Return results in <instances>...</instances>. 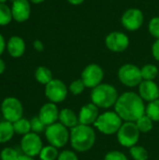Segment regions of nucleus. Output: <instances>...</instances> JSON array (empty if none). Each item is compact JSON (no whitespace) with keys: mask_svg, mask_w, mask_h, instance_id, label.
Listing matches in <instances>:
<instances>
[{"mask_svg":"<svg viewBox=\"0 0 159 160\" xmlns=\"http://www.w3.org/2000/svg\"><path fill=\"white\" fill-rule=\"evenodd\" d=\"M81 79L86 88L93 89L102 83L104 79V70L97 64H89L82 71Z\"/></svg>","mask_w":159,"mask_h":160,"instance_id":"10","label":"nucleus"},{"mask_svg":"<svg viewBox=\"0 0 159 160\" xmlns=\"http://www.w3.org/2000/svg\"><path fill=\"white\" fill-rule=\"evenodd\" d=\"M35 79L37 80V82L38 83L46 85L53 78H52V73L50 68L43 67V66H40L35 71Z\"/></svg>","mask_w":159,"mask_h":160,"instance_id":"21","label":"nucleus"},{"mask_svg":"<svg viewBox=\"0 0 159 160\" xmlns=\"http://www.w3.org/2000/svg\"><path fill=\"white\" fill-rule=\"evenodd\" d=\"M79 124L85 126H94L99 116V108L90 102L81 107L79 113Z\"/></svg>","mask_w":159,"mask_h":160,"instance_id":"14","label":"nucleus"},{"mask_svg":"<svg viewBox=\"0 0 159 160\" xmlns=\"http://www.w3.org/2000/svg\"><path fill=\"white\" fill-rule=\"evenodd\" d=\"M129 155L133 160H148L149 158L147 149L138 144L129 148Z\"/></svg>","mask_w":159,"mask_h":160,"instance_id":"25","label":"nucleus"},{"mask_svg":"<svg viewBox=\"0 0 159 160\" xmlns=\"http://www.w3.org/2000/svg\"><path fill=\"white\" fill-rule=\"evenodd\" d=\"M152 54L154 58L159 62V39H157L152 46Z\"/></svg>","mask_w":159,"mask_h":160,"instance_id":"35","label":"nucleus"},{"mask_svg":"<svg viewBox=\"0 0 159 160\" xmlns=\"http://www.w3.org/2000/svg\"><path fill=\"white\" fill-rule=\"evenodd\" d=\"M59 112H60V111L58 110L57 105L55 103L49 101L41 106L37 116L45 124V126L48 127L50 125H52V124L58 122Z\"/></svg>","mask_w":159,"mask_h":160,"instance_id":"15","label":"nucleus"},{"mask_svg":"<svg viewBox=\"0 0 159 160\" xmlns=\"http://www.w3.org/2000/svg\"><path fill=\"white\" fill-rule=\"evenodd\" d=\"M141 134L135 122H124L116 133V138L121 146L131 148L138 144Z\"/></svg>","mask_w":159,"mask_h":160,"instance_id":"6","label":"nucleus"},{"mask_svg":"<svg viewBox=\"0 0 159 160\" xmlns=\"http://www.w3.org/2000/svg\"><path fill=\"white\" fill-rule=\"evenodd\" d=\"M135 123H136L141 133H148L154 128V121L146 114H144L143 116L139 118Z\"/></svg>","mask_w":159,"mask_h":160,"instance_id":"26","label":"nucleus"},{"mask_svg":"<svg viewBox=\"0 0 159 160\" xmlns=\"http://www.w3.org/2000/svg\"><path fill=\"white\" fill-rule=\"evenodd\" d=\"M96 130L92 126L79 124L69 129V143L75 152L84 153L91 150L96 143Z\"/></svg>","mask_w":159,"mask_h":160,"instance_id":"2","label":"nucleus"},{"mask_svg":"<svg viewBox=\"0 0 159 160\" xmlns=\"http://www.w3.org/2000/svg\"><path fill=\"white\" fill-rule=\"evenodd\" d=\"M5 69H6V64H5V62L0 58V75L5 71Z\"/></svg>","mask_w":159,"mask_h":160,"instance_id":"39","label":"nucleus"},{"mask_svg":"<svg viewBox=\"0 0 159 160\" xmlns=\"http://www.w3.org/2000/svg\"><path fill=\"white\" fill-rule=\"evenodd\" d=\"M14 134L15 131L12 123L6 120L0 122V143H6L9 142Z\"/></svg>","mask_w":159,"mask_h":160,"instance_id":"20","label":"nucleus"},{"mask_svg":"<svg viewBox=\"0 0 159 160\" xmlns=\"http://www.w3.org/2000/svg\"><path fill=\"white\" fill-rule=\"evenodd\" d=\"M113 108L124 122H136L145 114L146 105L138 93L127 91L119 95Z\"/></svg>","mask_w":159,"mask_h":160,"instance_id":"1","label":"nucleus"},{"mask_svg":"<svg viewBox=\"0 0 159 160\" xmlns=\"http://www.w3.org/2000/svg\"><path fill=\"white\" fill-rule=\"evenodd\" d=\"M12 19L11 8L6 4H0V25L4 26L8 24Z\"/></svg>","mask_w":159,"mask_h":160,"instance_id":"28","label":"nucleus"},{"mask_svg":"<svg viewBox=\"0 0 159 160\" xmlns=\"http://www.w3.org/2000/svg\"><path fill=\"white\" fill-rule=\"evenodd\" d=\"M6 1H7V0H0V4H5Z\"/></svg>","mask_w":159,"mask_h":160,"instance_id":"42","label":"nucleus"},{"mask_svg":"<svg viewBox=\"0 0 159 160\" xmlns=\"http://www.w3.org/2000/svg\"><path fill=\"white\" fill-rule=\"evenodd\" d=\"M15 134L24 136L31 132V123L25 118H21L16 122L12 123Z\"/></svg>","mask_w":159,"mask_h":160,"instance_id":"23","label":"nucleus"},{"mask_svg":"<svg viewBox=\"0 0 159 160\" xmlns=\"http://www.w3.org/2000/svg\"><path fill=\"white\" fill-rule=\"evenodd\" d=\"M13 1H14V0H13Z\"/></svg>","mask_w":159,"mask_h":160,"instance_id":"43","label":"nucleus"},{"mask_svg":"<svg viewBox=\"0 0 159 160\" xmlns=\"http://www.w3.org/2000/svg\"><path fill=\"white\" fill-rule=\"evenodd\" d=\"M12 18L18 22H23L30 17L31 7L28 0H14L11 7Z\"/></svg>","mask_w":159,"mask_h":160,"instance_id":"17","label":"nucleus"},{"mask_svg":"<svg viewBox=\"0 0 159 160\" xmlns=\"http://www.w3.org/2000/svg\"><path fill=\"white\" fill-rule=\"evenodd\" d=\"M117 77L119 82L128 88L137 87L143 81L141 68L134 64H125L121 66L118 69Z\"/></svg>","mask_w":159,"mask_h":160,"instance_id":"7","label":"nucleus"},{"mask_svg":"<svg viewBox=\"0 0 159 160\" xmlns=\"http://www.w3.org/2000/svg\"><path fill=\"white\" fill-rule=\"evenodd\" d=\"M21 154L11 147H5L0 153V159L1 160H17Z\"/></svg>","mask_w":159,"mask_h":160,"instance_id":"29","label":"nucleus"},{"mask_svg":"<svg viewBox=\"0 0 159 160\" xmlns=\"http://www.w3.org/2000/svg\"><path fill=\"white\" fill-rule=\"evenodd\" d=\"M83 1H84V0H67L68 3H70L71 5H75V6L81 5Z\"/></svg>","mask_w":159,"mask_h":160,"instance_id":"40","label":"nucleus"},{"mask_svg":"<svg viewBox=\"0 0 159 160\" xmlns=\"http://www.w3.org/2000/svg\"><path fill=\"white\" fill-rule=\"evenodd\" d=\"M58 156H59L58 148L49 144L43 146L38 157L40 160H57Z\"/></svg>","mask_w":159,"mask_h":160,"instance_id":"24","label":"nucleus"},{"mask_svg":"<svg viewBox=\"0 0 159 160\" xmlns=\"http://www.w3.org/2000/svg\"><path fill=\"white\" fill-rule=\"evenodd\" d=\"M30 123H31V132H34V133H37V134L44 132L46 128H47L45 126V124L39 119L38 116L33 117L30 120Z\"/></svg>","mask_w":159,"mask_h":160,"instance_id":"31","label":"nucleus"},{"mask_svg":"<svg viewBox=\"0 0 159 160\" xmlns=\"http://www.w3.org/2000/svg\"><path fill=\"white\" fill-rule=\"evenodd\" d=\"M105 44L110 51L113 52H122L128 48L129 38L125 33L114 31L106 37Z\"/></svg>","mask_w":159,"mask_h":160,"instance_id":"13","label":"nucleus"},{"mask_svg":"<svg viewBox=\"0 0 159 160\" xmlns=\"http://www.w3.org/2000/svg\"><path fill=\"white\" fill-rule=\"evenodd\" d=\"M143 13L141 9L131 8L124 12L121 18L123 26L128 31H136L141 28L143 23Z\"/></svg>","mask_w":159,"mask_h":160,"instance_id":"12","label":"nucleus"},{"mask_svg":"<svg viewBox=\"0 0 159 160\" xmlns=\"http://www.w3.org/2000/svg\"><path fill=\"white\" fill-rule=\"evenodd\" d=\"M119 94L117 89L110 83H100L93 88L90 94L91 102L99 109H110L114 107Z\"/></svg>","mask_w":159,"mask_h":160,"instance_id":"3","label":"nucleus"},{"mask_svg":"<svg viewBox=\"0 0 159 160\" xmlns=\"http://www.w3.org/2000/svg\"><path fill=\"white\" fill-rule=\"evenodd\" d=\"M1 112L6 121L10 123H14L17 120L22 118L23 114V107L22 102L14 98V97H7L3 99L1 103Z\"/></svg>","mask_w":159,"mask_h":160,"instance_id":"8","label":"nucleus"},{"mask_svg":"<svg viewBox=\"0 0 159 160\" xmlns=\"http://www.w3.org/2000/svg\"><path fill=\"white\" fill-rule=\"evenodd\" d=\"M142 76L143 81H155V79L159 76V69L156 65L146 64L142 68Z\"/></svg>","mask_w":159,"mask_h":160,"instance_id":"22","label":"nucleus"},{"mask_svg":"<svg viewBox=\"0 0 159 160\" xmlns=\"http://www.w3.org/2000/svg\"><path fill=\"white\" fill-rule=\"evenodd\" d=\"M148 30L154 38L159 39V17H154L151 19L148 24Z\"/></svg>","mask_w":159,"mask_h":160,"instance_id":"32","label":"nucleus"},{"mask_svg":"<svg viewBox=\"0 0 159 160\" xmlns=\"http://www.w3.org/2000/svg\"><path fill=\"white\" fill-rule=\"evenodd\" d=\"M32 3H34V4H39V3H42V2H44L45 0H30Z\"/></svg>","mask_w":159,"mask_h":160,"instance_id":"41","label":"nucleus"},{"mask_svg":"<svg viewBox=\"0 0 159 160\" xmlns=\"http://www.w3.org/2000/svg\"><path fill=\"white\" fill-rule=\"evenodd\" d=\"M6 46H7V44H6L5 38H4V37L0 34V55L4 52Z\"/></svg>","mask_w":159,"mask_h":160,"instance_id":"37","label":"nucleus"},{"mask_svg":"<svg viewBox=\"0 0 159 160\" xmlns=\"http://www.w3.org/2000/svg\"><path fill=\"white\" fill-rule=\"evenodd\" d=\"M45 138L50 145L56 148H62L69 142V130L61 123L56 122L46 128Z\"/></svg>","mask_w":159,"mask_h":160,"instance_id":"5","label":"nucleus"},{"mask_svg":"<svg viewBox=\"0 0 159 160\" xmlns=\"http://www.w3.org/2000/svg\"><path fill=\"white\" fill-rule=\"evenodd\" d=\"M20 147L23 155L35 158L39 156V153L43 148V142L38 134L30 132L22 136L20 142Z\"/></svg>","mask_w":159,"mask_h":160,"instance_id":"11","label":"nucleus"},{"mask_svg":"<svg viewBox=\"0 0 159 160\" xmlns=\"http://www.w3.org/2000/svg\"><path fill=\"white\" fill-rule=\"evenodd\" d=\"M44 92L50 102L57 104L66 100L68 94V88L63 81L59 79H52L45 85Z\"/></svg>","mask_w":159,"mask_h":160,"instance_id":"9","label":"nucleus"},{"mask_svg":"<svg viewBox=\"0 0 159 160\" xmlns=\"http://www.w3.org/2000/svg\"><path fill=\"white\" fill-rule=\"evenodd\" d=\"M145 114L149 116L154 122H159V98L149 102L146 105Z\"/></svg>","mask_w":159,"mask_h":160,"instance_id":"27","label":"nucleus"},{"mask_svg":"<svg viewBox=\"0 0 159 160\" xmlns=\"http://www.w3.org/2000/svg\"><path fill=\"white\" fill-rule=\"evenodd\" d=\"M123 123L124 121L114 111H106L99 114L93 127L101 134L111 136L118 132Z\"/></svg>","mask_w":159,"mask_h":160,"instance_id":"4","label":"nucleus"},{"mask_svg":"<svg viewBox=\"0 0 159 160\" xmlns=\"http://www.w3.org/2000/svg\"><path fill=\"white\" fill-rule=\"evenodd\" d=\"M85 85L83 83V82L82 81V79H78V80H74L68 86V90L69 92L74 95V96H79L81 95L84 89H85Z\"/></svg>","mask_w":159,"mask_h":160,"instance_id":"30","label":"nucleus"},{"mask_svg":"<svg viewBox=\"0 0 159 160\" xmlns=\"http://www.w3.org/2000/svg\"><path fill=\"white\" fill-rule=\"evenodd\" d=\"M17 160H36L34 158H31V157H28V156H25L23 154H21L20 157L18 158Z\"/></svg>","mask_w":159,"mask_h":160,"instance_id":"38","label":"nucleus"},{"mask_svg":"<svg viewBox=\"0 0 159 160\" xmlns=\"http://www.w3.org/2000/svg\"><path fill=\"white\" fill-rule=\"evenodd\" d=\"M138 88V94L144 102L149 103L159 98V86L155 81H142Z\"/></svg>","mask_w":159,"mask_h":160,"instance_id":"16","label":"nucleus"},{"mask_svg":"<svg viewBox=\"0 0 159 160\" xmlns=\"http://www.w3.org/2000/svg\"><path fill=\"white\" fill-rule=\"evenodd\" d=\"M58 122L68 129H71L79 125V116L72 109L64 108L59 112Z\"/></svg>","mask_w":159,"mask_h":160,"instance_id":"19","label":"nucleus"},{"mask_svg":"<svg viewBox=\"0 0 159 160\" xmlns=\"http://www.w3.org/2000/svg\"><path fill=\"white\" fill-rule=\"evenodd\" d=\"M33 46H34L35 50H36V51H37V52H42V51L44 50V45H43L42 41L38 40V39H37V40H35V41H34Z\"/></svg>","mask_w":159,"mask_h":160,"instance_id":"36","label":"nucleus"},{"mask_svg":"<svg viewBox=\"0 0 159 160\" xmlns=\"http://www.w3.org/2000/svg\"><path fill=\"white\" fill-rule=\"evenodd\" d=\"M7 49L11 57L14 58L21 57L25 52L24 40L18 36L11 37L7 43Z\"/></svg>","mask_w":159,"mask_h":160,"instance_id":"18","label":"nucleus"},{"mask_svg":"<svg viewBox=\"0 0 159 160\" xmlns=\"http://www.w3.org/2000/svg\"><path fill=\"white\" fill-rule=\"evenodd\" d=\"M57 160H79V158L74 150H63L59 153Z\"/></svg>","mask_w":159,"mask_h":160,"instance_id":"34","label":"nucleus"},{"mask_svg":"<svg viewBox=\"0 0 159 160\" xmlns=\"http://www.w3.org/2000/svg\"><path fill=\"white\" fill-rule=\"evenodd\" d=\"M104 160H128V158L125 153L118 150H112L105 155Z\"/></svg>","mask_w":159,"mask_h":160,"instance_id":"33","label":"nucleus"}]
</instances>
